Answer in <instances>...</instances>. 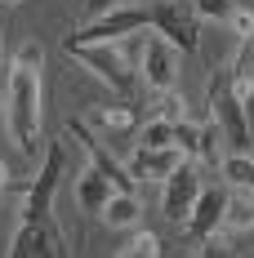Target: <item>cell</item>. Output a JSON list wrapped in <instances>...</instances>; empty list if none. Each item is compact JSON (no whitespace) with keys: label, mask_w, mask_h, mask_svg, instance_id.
<instances>
[{"label":"cell","mask_w":254,"mask_h":258,"mask_svg":"<svg viewBox=\"0 0 254 258\" xmlns=\"http://www.w3.org/2000/svg\"><path fill=\"white\" fill-rule=\"evenodd\" d=\"M147 18L170 45H178L183 53H196L201 31H196V9L187 0H156V5H147Z\"/></svg>","instance_id":"cell-4"},{"label":"cell","mask_w":254,"mask_h":258,"mask_svg":"<svg viewBox=\"0 0 254 258\" xmlns=\"http://www.w3.org/2000/svg\"><path fill=\"white\" fill-rule=\"evenodd\" d=\"M107 5H112V0H85V9H89V14H103Z\"/></svg>","instance_id":"cell-24"},{"label":"cell","mask_w":254,"mask_h":258,"mask_svg":"<svg viewBox=\"0 0 254 258\" xmlns=\"http://www.w3.org/2000/svg\"><path fill=\"white\" fill-rule=\"evenodd\" d=\"M192 9H196V18H214V23H228L232 9H236V0H192Z\"/></svg>","instance_id":"cell-21"},{"label":"cell","mask_w":254,"mask_h":258,"mask_svg":"<svg viewBox=\"0 0 254 258\" xmlns=\"http://www.w3.org/2000/svg\"><path fill=\"white\" fill-rule=\"evenodd\" d=\"M223 214H228V191H219V187H201L183 223H187V232L196 236V240H210L214 227H223Z\"/></svg>","instance_id":"cell-10"},{"label":"cell","mask_w":254,"mask_h":258,"mask_svg":"<svg viewBox=\"0 0 254 258\" xmlns=\"http://www.w3.org/2000/svg\"><path fill=\"white\" fill-rule=\"evenodd\" d=\"M0 5H23V0H0Z\"/></svg>","instance_id":"cell-27"},{"label":"cell","mask_w":254,"mask_h":258,"mask_svg":"<svg viewBox=\"0 0 254 258\" xmlns=\"http://www.w3.org/2000/svg\"><path fill=\"white\" fill-rule=\"evenodd\" d=\"M0 49H5V23H0Z\"/></svg>","instance_id":"cell-26"},{"label":"cell","mask_w":254,"mask_h":258,"mask_svg":"<svg viewBox=\"0 0 254 258\" xmlns=\"http://www.w3.org/2000/svg\"><path fill=\"white\" fill-rule=\"evenodd\" d=\"M210 120L219 125V138L232 143V152H254L250 120H245V103L232 94L228 67H219V72L210 76Z\"/></svg>","instance_id":"cell-2"},{"label":"cell","mask_w":254,"mask_h":258,"mask_svg":"<svg viewBox=\"0 0 254 258\" xmlns=\"http://www.w3.org/2000/svg\"><path fill=\"white\" fill-rule=\"evenodd\" d=\"M183 160H187V156L178 152L174 143H170V147H138L134 160H129V174L143 178V182H147V178H170Z\"/></svg>","instance_id":"cell-12"},{"label":"cell","mask_w":254,"mask_h":258,"mask_svg":"<svg viewBox=\"0 0 254 258\" xmlns=\"http://www.w3.org/2000/svg\"><path fill=\"white\" fill-rule=\"evenodd\" d=\"M67 134H72V138H80V147H85V152H89V160H94V169H98L103 178L112 182V187H116V191H134V174H129L125 165H121V160H116V156L107 152V147H103L98 138H94V134H89V129L80 125V120H67Z\"/></svg>","instance_id":"cell-9"},{"label":"cell","mask_w":254,"mask_h":258,"mask_svg":"<svg viewBox=\"0 0 254 258\" xmlns=\"http://www.w3.org/2000/svg\"><path fill=\"white\" fill-rule=\"evenodd\" d=\"M67 53H76L80 62H85L94 76H103L121 98L134 94V85H138V67H134V58H129L125 49H116L112 40H98V45H72Z\"/></svg>","instance_id":"cell-3"},{"label":"cell","mask_w":254,"mask_h":258,"mask_svg":"<svg viewBox=\"0 0 254 258\" xmlns=\"http://www.w3.org/2000/svg\"><path fill=\"white\" fill-rule=\"evenodd\" d=\"M63 165H67L63 143H49V147H45V165H40V174H36V178H31V187H27L23 218H49L54 191H58V182H63Z\"/></svg>","instance_id":"cell-6"},{"label":"cell","mask_w":254,"mask_h":258,"mask_svg":"<svg viewBox=\"0 0 254 258\" xmlns=\"http://www.w3.org/2000/svg\"><path fill=\"white\" fill-rule=\"evenodd\" d=\"M232 31H236V36H241V40H245V36H254V9H232Z\"/></svg>","instance_id":"cell-23"},{"label":"cell","mask_w":254,"mask_h":258,"mask_svg":"<svg viewBox=\"0 0 254 258\" xmlns=\"http://www.w3.org/2000/svg\"><path fill=\"white\" fill-rule=\"evenodd\" d=\"M107 134H134L138 129V107L129 103V98H121V103H107L98 107V116H94Z\"/></svg>","instance_id":"cell-14"},{"label":"cell","mask_w":254,"mask_h":258,"mask_svg":"<svg viewBox=\"0 0 254 258\" xmlns=\"http://www.w3.org/2000/svg\"><path fill=\"white\" fill-rule=\"evenodd\" d=\"M112 191H116V187L103 178L98 169H89V174L76 182V201H80V209H89V214H103V205H107Z\"/></svg>","instance_id":"cell-15"},{"label":"cell","mask_w":254,"mask_h":258,"mask_svg":"<svg viewBox=\"0 0 254 258\" xmlns=\"http://www.w3.org/2000/svg\"><path fill=\"white\" fill-rule=\"evenodd\" d=\"M40 62L45 49L31 40L14 53V72H9V134L23 156H36L40 147Z\"/></svg>","instance_id":"cell-1"},{"label":"cell","mask_w":254,"mask_h":258,"mask_svg":"<svg viewBox=\"0 0 254 258\" xmlns=\"http://www.w3.org/2000/svg\"><path fill=\"white\" fill-rule=\"evenodd\" d=\"M125 258H138V254H147V258H156L161 254V236L156 232H138V236H129V245L121 249Z\"/></svg>","instance_id":"cell-22"},{"label":"cell","mask_w":254,"mask_h":258,"mask_svg":"<svg viewBox=\"0 0 254 258\" xmlns=\"http://www.w3.org/2000/svg\"><path fill=\"white\" fill-rule=\"evenodd\" d=\"M143 67H138V76H143V85L147 89H156V94H170L178 80V62H174V45L165 40V36H147L143 40Z\"/></svg>","instance_id":"cell-7"},{"label":"cell","mask_w":254,"mask_h":258,"mask_svg":"<svg viewBox=\"0 0 254 258\" xmlns=\"http://www.w3.org/2000/svg\"><path fill=\"white\" fill-rule=\"evenodd\" d=\"M103 214H107L112 227H129V223H138V201H134V191H112L107 205H103Z\"/></svg>","instance_id":"cell-16"},{"label":"cell","mask_w":254,"mask_h":258,"mask_svg":"<svg viewBox=\"0 0 254 258\" xmlns=\"http://www.w3.org/2000/svg\"><path fill=\"white\" fill-rule=\"evenodd\" d=\"M196 191H201V174H196L192 160H183L174 174L165 178V214H170L174 223H183L187 209H192V201H196Z\"/></svg>","instance_id":"cell-11"},{"label":"cell","mask_w":254,"mask_h":258,"mask_svg":"<svg viewBox=\"0 0 254 258\" xmlns=\"http://www.w3.org/2000/svg\"><path fill=\"white\" fill-rule=\"evenodd\" d=\"M63 240L49 227V218H23V227L9 240V258H58Z\"/></svg>","instance_id":"cell-8"},{"label":"cell","mask_w":254,"mask_h":258,"mask_svg":"<svg viewBox=\"0 0 254 258\" xmlns=\"http://www.w3.org/2000/svg\"><path fill=\"white\" fill-rule=\"evenodd\" d=\"M0 187H9V169L5 165H0Z\"/></svg>","instance_id":"cell-25"},{"label":"cell","mask_w":254,"mask_h":258,"mask_svg":"<svg viewBox=\"0 0 254 258\" xmlns=\"http://www.w3.org/2000/svg\"><path fill=\"white\" fill-rule=\"evenodd\" d=\"M228 227H254V187H236V196H228Z\"/></svg>","instance_id":"cell-17"},{"label":"cell","mask_w":254,"mask_h":258,"mask_svg":"<svg viewBox=\"0 0 254 258\" xmlns=\"http://www.w3.org/2000/svg\"><path fill=\"white\" fill-rule=\"evenodd\" d=\"M223 178L232 187H254V152H232L223 160Z\"/></svg>","instance_id":"cell-18"},{"label":"cell","mask_w":254,"mask_h":258,"mask_svg":"<svg viewBox=\"0 0 254 258\" xmlns=\"http://www.w3.org/2000/svg\"><path fill=\"white\" fill-rule=\"evenodd\" d=\"M174 147L187 160L192 156H201V125H187V120H174Z\"/></svg>","instance_id":"cell-19"},{"label":"cell","mask_w":254,"mask_h":258,"mask_svg":"<svg viewBox=\"0 0 254 258\" xmlns=\"http://www.w3.org/2000/svg\"><path fill=\"white\" fill-rule=\"evenodd\" d=\"M228 85L241 103L254 94V36L241 40V49H236V58H232V67H228Z\"/></svg>","instance_id":"cell-13"},{"label":"cell","mask_w":254,"mask_h":258,"mask_svg":"<svg viewBox=\"0 0 254 258\" xmlns=\"http://www.w3.org/2000/svg\"><path fill=\"white\" fill-rule=\"evenodd\" d=\"M143 27H152L147 18V9H103L94 23H85L80 31L67 36V49L72 45H98V40H121L129 31H143Z\"/></svg>","instance_id":"cell-5"},{"label":"cell","mask_w":254,"mask_h":258,"mask_svg":"<svg viewBox=\"0 0 254 258\" xmlns=\"http://www.w3.org/2000/svg\"><path fill=\"white\" fill-rule=\"evenodd\" d=\"M174 143V120H147L143 125V147H170Z\"/></svg>","instance_id":"cell-20"}]
</instances>
